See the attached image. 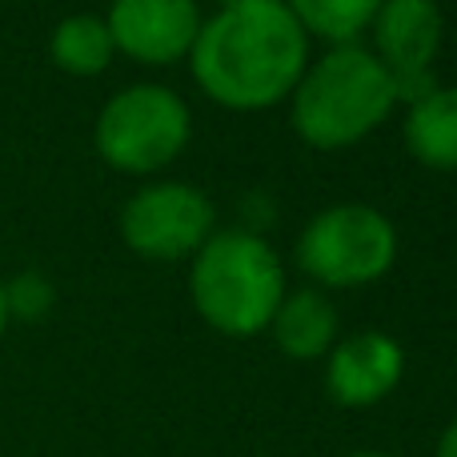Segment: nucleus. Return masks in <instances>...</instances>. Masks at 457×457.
<instances>
[{
  "mask_svg": "<svg viewBox=\"0 0 457 457\" xmlns=\"http://www.w3.org/2000/svg\"><path fill=\"white\" fill-rule=\"evenodd\" d=\"M309 37L281 0H249L201 21L189 48L193 80L225 109L257 112L293 96L305 77Z\"/></svg>",
  "mask_w": 457,
  "mask_h": 457,
  "instance_id": "f257e3e1",
  "label": "nucleus"
},
{
  "mask_svg": "<svg viewBox=\"0 0 457 457\" xmlns=\"http://www.w3.org/2000/svg\"><path fill=\"white\" fill-rule=\"evenodd\" d=\"M389 69L361 45H333L293 88V129L313 149H349L394 112Z\"/></svg>",
  "mask_w": 457,
  "mask_h": 457,
  "instance_id": "f03ea898",
  "label": "nucleus"
},
{
  "mask_svg": "<svg viewBox=\"0 0 457 457\" xmlns=\"http://www.w3.org/2000/svg\"><path fill=\"white\" fill-rule=\"evenodd\" d=\"M189 293L205 325L225 337H257L269 329L285 297V269L277 253L249 228L213 233L193 253Z\"/></svg>",
  "mask_w": 457,
  "mask_h": 457,
  "instance_id": "7ed1b4c3",
  "label": "nucleus"
},
{
  "mask_svg": "<svg viewBox=\"0 0 457 457\" xmlns=\"http://www.w3.org/2000/svg\"><path fill=\"white\" fill-rule=\"evenodd\" d=\"M189 104L165 85H129L96 117V153L120 173H157L189 145Z\"/></svg>",
  "mask_w": 457,
  "mask_h": 457,
  "instance_id": "20e7f679",
  "label": "nucleus"
},
{
  "mask_svg": "<svg viewBox=\"0 0 457 457\" xmlns=\"http://www.w3.org/2000/svg\"><path fill=\"white\" fill-rule=\"evenodd\" d=\"M397 228L373 205L321 209L297 237V265L329 289H361L394 269Z\"/></svg>",
  "mask_w": 457,
  "mask_h": 457,
  "instance_id": "39448f33",
  "label": "nucleus"
},
{
  "mask_svg": "<svg viewBox=\"0 0 457 457\" xmlns=\"http://www.w3.org/2000/svg\"><path fill=\"white\" fill-rule=\"evenodd\" d=\"M120 237L149 261L193 257L213 237V201L181 181L145 185L120 209Z\"/></svg>",
  "mask_w": 457,
  "mask_h": 457,
  "instance_id": "423d86ee",
  "label": "nucleus"
},
{
  "mask_svg": "<svg viewBox=\"0 0 457 457\" xmlns=\"http://www.w3.org/2000/svg\"><path fill=\"white\" fill-rule=\"evenodd\" d=\"M112 45L141 64H173L189 56L201 32L197 0H112L104 16Z\"/></svg>",
  "mask_w": 457,
  "mask_h": 457,
  "instance_id": "0eeeda50",
  "label": "nucleus"
},
{
  "mask_svg": "<svg viewBox=\"0 0 457 457\" xmlns=\"http://www.w3.org/2000/svg\"><path fill=\"white\" fill-rule=\"evenodd\" d=\"M405 373V353L389 333L361 329L341 337L325 353V389L345 410H370L386 402Z\"/></svg>",
  "mask_w": 457,
  "mask_h": 457,
  "instance_id": "6e6552de",
  "label": "nucleus"
},
{
  "mask_svg": "<svg viewBox=\"0 0 457 457\" xmlns=\"http://www.w3.org/2000/svg\"><path fill=\"white\" fill-rule=\"evenodd\" d=\"M442 29V8L434 0H381L373 16V56L389 69V77L434 72Z\"/></svg>",
  "mask_w": 457,
  "mask_h": 457,
  "instance_id": "1a4fd4ad",
  "label": "nucleus"
},
{
  "mask_svg": "<svg viewBox=\"0 0 457 457\" xmlns=\"http://www.w3.org/2000/svg\"><path fill=\"white\" fill-rule=\"evenodd\" d=\"M269 329H273V341L285 357L317 361V357H325L337 345V309L317 289H301L281 297Z\"/></svg>",
  "mask_w": 457,
  "mask_h": 457,
  "instance_id": "9d476101",
  "label": "nucleus"
},
{
  "mask_svg": "<svg viewBox=\"0 0 457 457\" xmlns=\"http://www.w3.org/2000/svg\"><path fill=\"white\" fill-rule=\"evenodd\" d=\"M405 145L426 169L457 173V85L434 88L418 104H410Z\"/></svg>",
  "mask_w": 457,
  "mask_h": 457,
  "instance_id": "9b49d317",
  "label": "nucleus"
},
{
  "mask_svg": "<svg viewBox=\"0 0 457 457\" xmlns=\"http://www.w3.org/2000/svg\"><path fill=\"white\" fill-rule=\"evenodd\" d=\"M112 53H117V45H112L109 24H104V16H93V12L64 16L53 29V40H48L53 64L72 72V77H96V72H104Z\"/></svg>",
  "mask_w": 457,
  "mask_h": 457,
  "instance_id": "f8f14e48",
  "label": "nucleus"
},
{
  "mask_svg": "<svg viewBox=\"0 0 457 457\" xmlns=\"http://www.w3.org/2000/svg\"><path fill=\"white\" fill-rule=\"evenodd\" d=\"M285 8L305 29V37L313 32L329 45H353V37L373 24L381 0H285Z\"/></svg>",
  "mask_w": 457,
  "mask_h": 457,
  "instance_id": "ddd939ff",
  "label": "nucleus"
},
{
  "mask_svg": "<svg viewBox=\"0 0 457 457\" xmlns=\"http://www.w3.org/2000/svg\"><path fill=\"white\" fill-rule=\"evenodd\" d=\"M4 301H8V317H21V321H37L53 309L56 293L53 285L40 273H21L4 285Z\"/></svg>",
  "mask_w": 457,
  "mask_h": 457,
  "instance_id": "4468645a",
  "label": "nucleus"
},
{
  "mask_svg": "<svg viewBox=\"0 0 457 457\" xmlns=\"http://www.w3.org/2000/svg\"><path fill=\"white\" fill-rule=\"evenodd\" d=\"M434 457H457V421H450V426L442 429V437H437V450Z\"/></svg>",
  "mask_w": 457,
  "mask_h": 457,
  "instance_id": "2eb2a0df",
  "label": "nucleus"
},
{
  "mask_svg": "<svg viewBox=\"0 0 457 457\" xmlns=\"http://www.w3.org/2000/svg\"><path fill=\"white\" fill-rule=\"evenodd\" d=\"M8 321H12V317H8V301H4V281H0V337H4Z\"/></svg>",
  "mask_w": 457,
  "mask_h": 457,
  "instance_id": "dca6fc26",
  "label": "nucleus"
},
{
  "mask_svg": "<svg viewBox=\"0 0 457 457\" xmlns=\"http://www.w3.org/2000/svg\"><path fill=\"white\" fill-rule=\"evenodd\" d=\"M345 457H394V453H378V450H365V453H345Z\"/></svg>",
  "mask_w": 457,
  "mask_h": 457,
  "instance_id": "f3484780",
  "label": "nucleus"
},
{
  "mask_svg": "<svg viewBox=\"0 0 457 457\" xmlns=\"http://www.w3.org/2000/svg\"><path fill=\"white\" fill-rule=\"evenodd\" d=\"M221 8H233V4H249V0H217Z\"/></svg>",
  "mask_w": 457,
  "mask_h": 457,
  "instance_id": "a211bd4d",
  "label": "nucleus"
}]
</instances>
